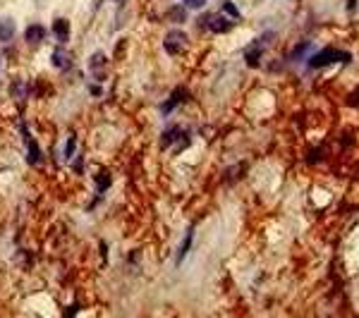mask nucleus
Here are the masks:
<instances>
[{
	"mask_svg": "<svg viewBox=\"0 0 359 318\" xmlns=\"http://www.w3.org/2000/svg\"><path fill=\"white\" fill-rule=\"evenodd\" d=\"M338 60H343V62H350L352 55L350 53H343V51H335V48H326V51H321L316 55L309 60V67L311 69H321V67H328L333 62H338Z\"/></svg>",
	"mask_w": 359,
	"mask_h": 318,
	"instance_id": "1",
	"label": "nucleus"
},
{
	"mask_svg": "<svg viewBox=\"0 0 359 318\" xmlns=\"http://www.w3.org/2000/svg\"><path fill=\"white\" fill-rule=\"evenodd\" d=\"M187 34L184 31H168L166 41H163V46H166V51L170 53V55H178V53H182L184 48H187Z\"/></svg>",
	"mask_w": 359,
	"mask_h": 318,
	"instance_id": "2",
	"label": "nucleus"
},
{
	"mask_svg": "<svg viewBox=\"0 0 359 318\" xmlns=\"http://www.w3.org/2000/svg\"><path fill=\"white\" fill-rule=\"evenodd\" d=\"M199 24H201V27L206 24L208 31H213V34H225V31H230V29L235 27V22H230L225 14H223V17H218V14H208V17H204Z\"/></svg>",
	"mask_w": 359,
	"mask_h": 318,
	"instance_id": "3",
	"label": "nucleus"
},
{
	"mask_svg": "<svg viewBox=\"0 0 359 318\" xmlns=\"http://www.w3.org/2000/svg\"><path fill=\"white\" fill-rule=\"evenodd\" d=\"M263 53V41L261 39H256V41H251L244 48V60H247L249 67H259V57Z\"/></svg>",
	"mask_w": 359,
	"mask_h": 318,
	"instance_id": "4",
	"label": "nucleus"
},
{
	"mask_svg": "<svg viewBox=\"0 0 359 318\" xmlns=\"http://www.w3.org/2000/svg\"><path fill=\"white\" fill-rule=\"evenodd\" d=\"M14 19L12 17H0V41L10 43L14 39Z\"/></svg>",
	"mask_w": 359,
	"mask_h": 318,
	"instance_id": "5",
	"label": "nucleus"
},
{
	"mask_svg": "<svg viewBox=\"0 0 359 318\" xmlns=\"http://www.w3.org/2000/svg\"><path fill=\"white\" fill-rule=\"evenodd\" d=\"M182 101H184V89H178V91H175V94H173V96H170L166 103L161 106V112H163V115L173 112V110H175V106H178V103H182Z\"/></svg>",
	"mask_w": 359,
	"mask_h": 318,
	"instance_id": "6",
	"label": "nucleus"
},
{
	"mask_svg": "<svg viewBox=\"0 0 359 318\" xmlns=\"http://www.w3.org/2000/svg\"><path fill=\"white\" fill-rule=\"evenodd\" d=\"M43 36H46V31H43L41 24H31V27L27 29V41L29 43H41Z\"/></svg>",
	"mask_w": 359,
	"mask_h": 318,
	"instance_id": "7",
	"label": "nucleus"
},
{
	"mask_svg": "<svg viewBox=\"0 0 359 318\" xmlns=\"http://www.w3.org/2000/svg\"><path fill=\"white\" fill-rule=\"evenodd\" d=\"M192 239H194V227H189V232L184 235V242H182V247H180V251H178V263L184 261L187 251L192 249Z\"/></svg>",
	"mask_w": 359,
	"mask_h": 318,
	"instance_id": "8",
	"label": "nucleus"
},
{
	"mask_svg": "<svg viewBox=\"0 0 359 318\" xmlns=\"http://www.w3.org/2000/svg\"><path fill=\"white\" fill-rule=\"evenodd\" d=\"M53 31H56V36L60 41H65V39H67V22H65V19H58L56 24H53Z\"/></svg>",
	"mask_w": 359,
	"mask_h": 318,
	"instance_id": "9",
	"label": "nucleus"
},
{
	"mask_svg": "<svg viewBox=\"0 0 359 318\" xmlns=\"http://www.w3.org/2000/svg\"><path fill=\"white\" fill-rule=\"evenodd\" d=\"M187 7L182 5V7H170V12H168V17L170 19H175V22H184L187 19V12H184Z\"/></svg>",
	"mask_w": 359,
	"mask_h": 318,
	"instance_id": "10",
	"label": "nucleus"
},
{
	"mask_svg": "<svg viewBox=\"0 0 359 318\" xmlns=\"http://www.w3.org/2000/svg\"><path fill=\"white\" fill-rule=\"evenodd\" d=\"M178 137H182V129H180V127H173L170 132H166V134H163V144H168V146H170V144H173Z\"/></svg>",
	"mask_w": 359,
	"mask_h": 318,
	"instance_id": "11",
	"label": "nucleus"
},
{
	"mask_svg": "<svg viewBox=\"0 0 359 318\" xmlns=\"http://www.w3.org/2000/svg\"><path fill=\"white\" fill-rule=\"evenodd\" d=\"M182 5L187 10H201V7H206V0H182Z\"/></svg>",
	"mask_w": 359,
	"mask_h": 318,
	"instance_id": "12",
	"label": "nucleus"
},
{
	"mask_svg": "<svg viewBox=\"0 0 359 318\" xmlns=\"http://www.w3.org/2000/svg\"><path fill=\"white\" fill-rule=\"evenodd\" d=\"M223 12L225 14H230V17H239V10H237V5L235 2H230V0H228V2H223Z\"/></svg>",
	"mask_w": 359,
	"mask_h": 318,
	"instance_id": "13",
	"label": "nucleus"
},
{
	"mask_svg": "<svg viewBox=\"0 0 359 318\" xmlns=\"http://www.w3.org/2000/svg\"><path fill=\"white\" fill-rule=\"evenodd\" d=\"M53 62H56L58 67H65V65H67V60H65V51H62V48H58L56 53H53Z\"/></svg>",
	"mask_w": 359,
	"mask_h": 318,
	"instance_id": "14",
	"label": "nucleus"
},
{
	"mask_svg": "<svg viewBox=\"0 0 359 318\" xmlns=\"http://www.w3.org/2000/svg\"><path fill=\"white\" fill-rule=\"evenodd\" d=\"M108 184H111V175H101V177H98V192L108 189Z\"/></svg>",
	"mask_w": 359,
	"mask_h": 318,
	"instance_id": "15",
	"label": "nucleus"
},
{
	"mask_svg": "<svg viewBox=\"0 0 359 318\" xmlns=\"http://www.w3.org/2000/svg\"><path fill=\"white\" fill-rule=\"evenodd\" d=\"M72 153H74V137L67 139V149H65V158H72Z\"/></svg>",
	"mask_w": 359,
	"mask_h": 318,
	"instance_id": "16",
	"label": "nucleus"
},
{
	"mask_svg": "<svg viewBox=\"0 0 359 318\" xmlns=\"http://www.w3.org/2000/svg\"><path fill=\"white\" fill-rule=\"evenodd\" d=\"M355 5H357V0H347V10H350V12L355 10Z\"/></svg>",
	"mask_w": 359,
	"mask_h": 318,
	"instance_id": "17",
	"label": "nucleus"
},
{
	"mask_svg": "<svg viewBox=\"0 0 359 318\" xmlns=\"http://www.w3.org/2000/svg\"><path fill=\"white\" fill-rule=\"evenodd\" d=\"M350 103H352V106H355V103H359V91H357V94H355L352 98H350Z\"/></svg>",
	"mask_w": 359,
	"mask_h": 318,
	"instance_id": "18",
	"label": "nucleus"
},
{
	"mask_svg": "<svg viewBox=\"0 0 359 318\" xmlns=\"http://www.w3.org/2000/svg\"><path fill=\"white\" fill-rule=\"evenodd\" d=\"M118 2H122V0H118Z\"/></svg>",
	"mask_w": 359,
	"mask_h": 318,
	"instance_id": "19",
	"label": "nucleus"
}]
</instances>
